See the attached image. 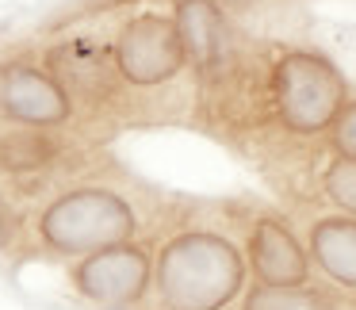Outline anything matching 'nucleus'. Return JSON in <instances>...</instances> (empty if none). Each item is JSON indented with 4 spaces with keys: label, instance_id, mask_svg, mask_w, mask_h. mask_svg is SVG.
I'll return each mask as SVG.
<instances>
[{
    "label": "nucleus",
    "instance_id": "4468645a",
    "mask_svg": "<svg viewBox=\"0 0 356 310\" xmlns=\"http://www.w3.org/2000/svg\"><path fill=\"white\" fill-rule=\"evenodd\" d=\"M337 149H341V157H348V161H356V104H348L345 111H341V119H337Z\"/></svg>",
    "mask_w": 356,
    "mask_h": 310
},
{
    "label": "nucleus",
    "instance_id": "2eb2a0df",
    "mask_svg": "<svg viewBox=\"0 0 356 310\" xmlns=\"http://www.w3.org/2000/svg\"><path fill=\"white\" fill-rule=\"evenodd\" d=\"M8 226H12V218H8V211H4V203H0V245L8 241Z\"/></svg>",
    "mask_w": 356,
    "mask_h": 310
},
{
    "label": "nucleus",
    "instance_id": "6e6552de",
    "mask_svg": "<svg viewBox=\"0 0 356 310\" xmlns=\"http://www.w3.org/2000/svg\"><path fill=\"white\" fill-rule=\"evenodd\" d=\"M172 24H177L184 58H192L200 73H215L230 58V31L215 0H180Z\"/></svg>",
    "mask_w": 356,
    "mask_h": 310
},
{
    "label": "nucleus",
    "instance_id": "0eeeda50",
    "mask_svg": "<svg viewBox=\"0 0 356 310\" xmlns=\"http://www.w3.org/2000/svg\"><path fill=\"white\" fill-rule=\"evenodd\" d=\"M249 264L261 287H302L307 284V253L299 238L276 218H261L249 234Z\"/></svg>",
    "mask_w": 356,
    "mask_h": 310
},
{
    "label": "nucleus",
    "instance_id": "423d86ee",
    "mask_svg": "<svg viewBox=\"0 0 356 310\" xmlns=\"http://www.w3.org/2000/svg\"><path fill=\"white\" fill-rule=\"evenodd\" d=\"M0 111L24 127H58L70 119L73 104L65 85L35 65H4L0 70Z\"/></svg>",
    "mask_w": 356,
    "mask_h": 310
},
{
    "label": "nucleus",
    "instance_id": "9b49d317",
    "mask_svg": "<svg viewBox=\"0 0 356 310\" xmlns=\"http://www.w3.org/2000/svg\"><path fill=\"white\" fill-rule=\"evenodd\" d=\"M54 138L39 131H4L0 134V169L4 172H31L54 161Z\"/></svg>",
    "mask_w": 356,
    "mask_h": 310
},
{
    "label": "nucleus",
    "instance_id": "f257e3e1",
    "mask_svg": "<svg viewBox=\"0 0 356 310\" xmlns=\"http://www.w3.org/2000/svg\"><path fill=\"white\" fill-rule=\"evenodd\" d=\"M241 276L238 245L215 230L177 234L157 256V287L172 310H222L241 291Z\"/></svg>",
    "mask_w": 356,
    "mask_h": 310
},
{
    "label": "nucleus",
    "instance_id": "f8f14e48",
    "mask_svg": "<svg viewBox=\"0 0 356 310\" xmlns=\"http://www.w3.org/2000/svg\"><path fill=\"white\" fill-rule=\"evenodd\" d=\"M245 310H333V302L314 287H257L249 291Z\"/></svg>",
    "mask_w": 356,
    "mask_h": 310
},
{
    "label": "nucleus",
    "instance_id": "39448f33",
    "mask_svg": "<svg viewBox=\"0 0 356 310\" xmlns=\"http://www.w3.org/2000/svg\"><path fill=\"white\" fill-rule=\"evenodd\" d=\"M73 284L85 299L104 302L108 310H119L146 291L149 256L134 245H111L100 249V253H88L73 268Z\"/></svg>",
    "mask_w": 356,
    "mask_h": 310
},
{
    "label": "nucleus",
    "instance_id": "20e7f679",
    "mask_svg": "<svg viewBox=\"0 0 356 310\" xmlns=\"http://www.w3.org/2000/svg\"><path fill=\"white\" fill-rule=\"evenodd\" d=\"M111 58H115V70L123 81H131L138 88H154L180 73L184 47H180L172 19L146 12V16H134L131 24H123V31L115 35Z\"/></svg>",
    "mask_w": 356,
    "mask_h": 310
},
{
    "label": "nucleus",
    "instance_id": "1a4fd4ad",
    "mask_svg": "<svg viewBox=\"0 0 356 310\" xmlns=\"http://www.w3.org/2000/svg\"><path fill=\"white\" fill-rule=\"evenodd\" d=\"M50 65H54L58 81L73 88L81 96H104L111 88V77H115V65H111V54L104 47H96L92 39H70L50 54Z\"/></svg>",
    "mask_w": 356,
    "mask_h": 310
},
{
    "label": "nucleus",
    "instance_id": "ddd939ff",
    "mask_svg": "<svg viewBox=\"0 0 356 310\" xmlns=\"http://www.w3.org/2000/svg\"><path fill=\"white\" fill-rule=\"evenodd\" d=\"M325 192H330V199L337 203V207H345L348 215L356 218V161L337 157V161L330 165V172H325Z\"/></svg>",
    "mask_w": 356,
    "mask_h": 310
},
{
    "label": "nucleus",
    "instance_id": "7ed1b4c3",
    "mask_svg": "<svg viewBox=\"0 0 356 310\" xmlns=\"http://www.w3.org/2000/svg\"><path fill=\"white\" fill-rule=\"evenodd\" d=\"M272 104L280 123L295 134H318L341 115L345 104V81L322 54L295 50L272 73Z\"/></svg>",
    "mask_w": 356,
    "mask_h": 310
},
{
    "label": "nucleus",
    "instance_id": "9d476101",
    "mask_svg": "<svg viewBox=\"0 0 356 310\" xmlns=\"http://www.w3.org/2000/svg\"><path fill=\"white\" fill-rule=\"evenodd\" d=\"M310 256L341 287H356V218H318L310 230Z\"/></svg>",
    "mask_w": 356,
    "mask_h": 310
},
{
    "label": "nucleus",
    "instance_id": "f03ea898",
    "mask_svg": "<svg viewBox=\"0 0 356 310\" xmlns=\"http://www.w3.org/2000/svg\"><path fill=\"white\" fill-rule=\"evenodd\" d=\"M138 218L123 195L108 188H77L65 192L42 211L39 234L50 249L70 256H88L111 245H127Z\"/></svg>",
    "mask_w": 356,
    "mask_h": 310
}]
</instances>
